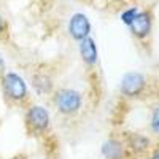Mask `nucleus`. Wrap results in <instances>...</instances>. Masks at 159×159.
I'll return each mask as SVG.
<instances>
[{"label": "nucleus", "instance_id": "nucleus-1", "mask_svg": "<svg viewBox=\"0 0 159 159\" xmlns=\"http://www.w3.org/2000/svg\"><path fill=\"white\" fill-rule=\"evenodd\" d=\"M0 88L3 97L11 103H22L29 97L27 83L16 72H5L0 76Z\"/></svg>", "mask_w": 159, "mask_h": 159}, {"label": "nucleus", "instance_id": "nucleus-2", "mask_svg": "<svg viewBox=\"0 0 159 159\" xmlns=\"http://www.w3.org/2000/svg\"><path fill=\"white\" fill-rule=\"evenodd\" d=\"M52 105L62 116H73L83 107V94L73 88H61L52 94Z\"/></svg>", "mask_w": 159, "mask_h": 159}, {"label": "nucleus", "instance_id": "nucleus-3", "mask_svg": "<svg viewBox=\"0 0 159 159\" xmlns=\"http://www.w3.org/2000/svg\"><path fill=\"white\" fill-rule=\"evenodd\" d=\"M25 127L34 135H42L49 129L51 116L43 105H30L24 116Z\"/></svg>", "mask_w": 159, "mask_h": 159}, {"label": "nucleus", "instance_id": "nucleus-4", "mask_svg": "<svg viewBox=\"0 0 159 159\" xmlns=\"http://www.w3.org/2000/svg\"><path fill=\"white\" fill-rule=\"evenodd\" d=\"M145 86H147L145 75H142L139 72H129L123 76L119 89H121V94L126 97H137L143 92Z\"/></svg>", "mask_w": 159, "mask_h": 159}, {"label": "nucleus", "instance_id": "nucleus-5", "mask_svg": "<svg viewBox=\"0 0 159 159\" xmlns=\"http://www.w3.org/2000/svg\"><path fill=\"white\" fill-rule=\"evenodd\" d=\"M69 35L75 40V42H81V40L88 38L91 34V22L89 18L84 13H75L72 15L70 21H69Z\"/></svg>", "mask_w": 159, "mask_h": 159}, {"label": "nucleus", "instance_id": "nucleus-6", "mask_svg": "<svg viewBox=\"0 0 159 159\" xmlns=\"http://www.w3.org/2000/svg\"><path fill=\"white\" fill-rule=\"evenodd\" d=\"M129 29L132 32V35L137 37V38H147L151 34L153 29V18H151V13L148 10H143L139 11V15L135 16V19L132 21V24L129 25Z\"/></svg>", "mask_w": 159, "mask_h": 159}, {"label": "nucleus", "instance_id": "nucleus-7", "mask_svg": "<svg viewBox=\"0 0 159 159\" xmlns=\"http://www.w3.org/2000/svg\"><path fill=\"white\" fill-rule=\"evenodd\" d=\"M78 51L81 61L88 65V67H94L99 61V51H97V45L96 40L92 37H88L81 42H78Z\"/></svg>", "mask_w": 159, "mask_h": 159}, {"label": "nucleus", "instance_id": "nucleus-8", "mask_svg": "<svg viewBox=\"0 0 159 159\" xmlns=\"http://www.w3.org/2000/svg\"><path fill=\"white\" fill-rule=\"evenodd\" d=\"M100 153L105 159H123L124 157V145L116 139H108L102 143Z\"/></svg>", "mask_w": 159, "mask_h": 159}, {"label": "nucleus", "instance_id": "nucleus-9", "mask_svg": "<svg viewBox=\"0 0 159 159\" xmlns=\"http://www.w3.org/2000/svg\"><path fill=\"white\" fill-rule=\"evenodd\" d=\"M32 88L35 89V92L38 96H48L52 92L54 83H52V78L46 73H35L32 76Z\"/></svg>", "mask_w": 159, "mask_h": 159}, {"label": "nucleus", "instance_id": "nucleus-10", "mask_svg": "<svg viewBox=\"0 0 159 159\" xmlns=\"http://www.w3.org/2000/svg\"><path fill=\"white\" fill-rule=\"evenodd\" d=\"M139 11H140V10H139L137 7H130V8L124 10V11L121 13V21L129 27V25L132 24V21L135 19V16L139 15Z\"/></svg>", "mask_w": 159, "mask_h": 159}, {"label": "nucleus", "instance_id": "nucleus-11", "mask_svg": "<svg viewBox=\"0 0 159 159\" xmlns=\"http://www.w3.org/2000/svg\"><path fill=\"white\" fill-rule=\"evenodd\" d=\"M147 145H148V140L145 139V137H142V135H139V134H134L130 137V148H134V150H145L147 148Z\"/></svg>", "mask_w": 159, "mask_h": 159}, {"label": "nucleus", "instance_id": "nucleus-12", "mask_svg": "<svg viewBox=\"0 0 159 159\" xmlns=\"http://www.w3.org/2000/svg\"><path fill=\"white\" fill-rule=\"evenodd\" d=\"M150 126H151V130L154 132V134L159 135V105L153 108L151 119H150Z\"/></svg>", "mask_w": 159, "mask_h": 159}, {"label": "nucleus", "instance_id": "nucleus-13", "mask_svg": "<svg viewBox=\"0 0 159 159\" xmlns=\"http://www.w3.org/2000/svg\"><path fill=\"white\" fill-rule=\"evenodd\" d=\"M5 72H7V67H5V59H3V56H2V54H0V76H2Z\"/></svg>", "mask_w": 159, "mask_h": 159}, {"label": "nucleus", "instance_id": "nucleus-14", "mask_svg": "<svg viewBox=\"0 0 159 159\" xmlns=\"http://www.w3.org/2000/svg\"><path fill=\"white\" fill-rule=\"evenodd\" d=\"M3 30H5V19H3L2 15H0V35H2Z\"/></svg>", "mask_w": 159, "mask_h": 159}, {"label": "nucleus", "instance_id": "nucleus-15", "mask_svg": "<svg viewBox=\"0 0 159 159\" xmlns=\"http://www.w3.org/2000/svg\"><path fill=\"white\" fill-rule=\"evenodd\" d=\"M150 159H159V150H156L153 154H151V157Z\"/></svg>", "mask_w": 159, "mask_h": 159}]
</instances>
